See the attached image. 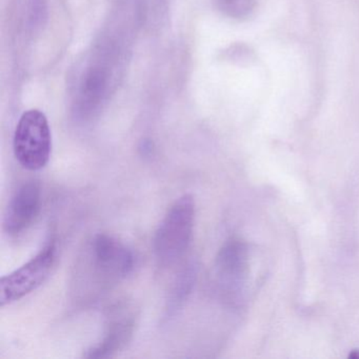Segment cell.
Returning <instances> with one entry per match:
<instances>
[{
	"label": "cell",
	"instance_id": "obj_1",
	"mask_svg": "<svg viewBox=\"0 0 359 359\" xmlns=\"http://www.w3.org/2000/svg\"><path fill=\"white\" fill-rule=\"evenodd\" d=\"M134 266V256L123 243L108 234H97L91 239L77 266L75 285H85L81 293L92 295L108 290L127 276Z\"/></svg>",
	"mask_w": 359,
	"mask_h": 359
},
{
	"label": "cell",
	"instance_id": "obj_2",
	"mask_svg": "<svg viewBox=\"0 0 359 359\" xmlns=\"http://www.w3.org/2000/svg\"><path fill=\"white\" fill-rule=\"evenodd\" d=\"M195 201L186 194L173 203L155 233L154 253L159 264L171 266L184 256L190 245L194 226Z\"/></svg>",
	"mask_w": 359,
	"mask_h": 359
},
{
	"label": "cell",
	"instance_id": "obj_4",
	"mask_svg": "<svg viewBox=\"0 0 359 359\" xmlns=\"http://www.w3.org/2000/svg\"><path fill=\"white\" fill-rule=\"evenodd\" d=\"M56 255L57 247L52 239L35 257L0 279V306L18 302L41 287L51 275Z\"/></svg>",
	"mask_w": 359,
	"mask_h": 359
},
{
	"label": "cell",
	"instance_id": "obj_7",
	"mask_svg": "<svg viewBox=\"0 0 359 359\" xmlns=\"http://www.w3.org/2000/svg\"><path fill=\"white\" fill-rule=\"evenodd\" d=\"M245 247L236 241L226 243L216 259L217 274L222 283L234 285L243 274L245 268Z\"/></svg>",
	"mask_w": 359,
	"mask_h": 359
},
{
	"label": "cell",
	"instance_id": "obj_9",
	"mask_svg": "<svg viewBox=\"0 0 359 359\" xmlns=\"http://www.w3.org/2000/svg\"><path fill=\"white\" fill-rule=\"evenodd\" d=\"M222 9L234 18H245L255 6V0H220Z\"/></svg>",
	"mask_w": 359,
	"mask_h": 359
},
{
	"label": "cell",
	"instance_id": "obj_3",
	"mask_svg": "<svg viewBox=\"0 0 359 359\" xmlns=\"http://www.w3.org/2000/svg\"><path fill=\"white\" fill-rule=\"evenodd\" d=\"M14 154L29 171H39L48 165L51 156L52 136L49 121L39 110L22 114L14 134Z\"/></svg>",
	"mask_w": 359,
	"mask_h": 359
},
{
	"label": "cell",
	"instance_id": "obj_6",
	"mask_svg": "<svg viewBox=\"0 0 359 359\" xmlns=\"http://www.w3.org/2000/svg\"><path fill=\"white\" fill-rule=\"evenodd\" d=\"M134 327V315L127 311L126 306L115 308L109 320L104 338L102 341L87 351L86 358L104 359L114 356L130 341L133 335Z\"/></svg>",
	"mask_w": 359,
	"mask_h": 359
},
{
	"label": "cell",
	"instance_id": "obj_8",
	"mask_svg": "<svg viewBox=\"0 0 359 359\" xmlns=\"http://www.w3.org/2000/svg\"><path fill=\"white\" fill-rule=\"evenodd\" d=\"M197 273L198 266L194 262L187 266V268L180 273L168 300L165 318L171 319L182 310L189 296L192 293L193 287L196 283Z\"/></svg>",
	"mask_w": 359,
	"mask_h": 359
},
{
	"label": "cell",
	"instance_id": "obj_5",
	"mask_svg": "<svg viewBox=\"0 0 359 359\" xmlns=\"http://www.w3.org/2000/svg\"><path fill=\"white\" fill-rule=\"evenodd\" d=\"M41 187L28 182L18 189L6 210L4 229L10 235H18L29 228L41 209Z\"/></svg>",
	"mask_w": 359,
	"mask_h": 359
}]
</instances>
